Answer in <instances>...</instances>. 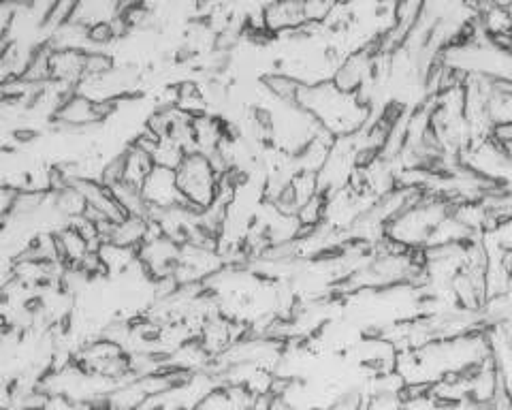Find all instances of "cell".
Masks as SVG:
<instances>
[{"label":"cell","instance_id":"obj_1","mask_svg":"<svg viewBox=\"0 0 512 410\" xmlns=\"http://www.w3.org/2000/svg\"><path fill=\"white\" fill-rule=\"evenodd\" d=\"M178 188L190 208L197 212H207L216 203L220 173L214 169L210 156L201 152H190L175 171Z\"/></svg>","mask_w":512,"mask_h":410},{"label":"cell","instance_id":"obj_2","mask_svg":"<svg viewBox=\"0 0 512 410\" xmlns=\"http://www.w3.org/2000/svg\"><path fill=\"white\" fill-rule=\"evenodd\" d=\"M143 199H146L148 208L154 212L173 210V208H186V199L182 197L178 188V178H175V171L154 167L148 176L146 184L141 188Z\"/></svg>","mask_w":512,"mask_h":410},{"label":"cell","instance_id":"obj_3","mask_svg":"<svg viewBox=\"0 0 512 410\" xmlns=\"http://www.w3.org/2000/svg\"><path fill=\"white\" fill-rule=\"evenodd\" d=\"M263 26L271 37H288L308 26L306 9H303V3L263 5Z\"/></svg>","mask_w":512,"mask_h":410},{"label":"cell","instance_id":"obj_4","mask_svg":"<svg viewBox=\"0 0 512 410\" xmlns=\"http://www.w3.org/2000/svg\"><path fill=\"white\" fill-rule=\"evenodd\" d=\"M489 137L502 141V144L512 146V120H502V122H495L491 126V133Z\"/></svg>","mask_w":512,"mask_h":410},{"label":"cell","instance_id":"obj_5","mask_svg":"<svg viewBox=\"0 0 512 410\" xmlns=\"http://www.w3.org/2000/svg\"><path fill=\"white\" fill-rule=\"evenodd\" d=\"M502 5H504V11H506L508 20H510V24H512V3H502Z\"/></svg>","mask_w":512,"mask_h":410}]
</instances>
